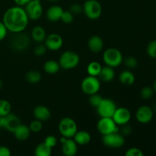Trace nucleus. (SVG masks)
Masks as SVG:
<instances>
[{"label": "nucleus", "instance_id": "obj_1", "mask_svg": "<svg viewBox=\"0 0 156 156\" xmlns=\"http://www.w3.org/2000/svg\"><path fill=\"white\" fill-rule=\"evenodd\" d=\"M28 17L25 10L21 6H14L8 9L3 15L2 22L8 30L12 33L24 31L28 24Z\"/></svg>", "mask_w": 156, "mask_h": 156}, {"label": "nucleus", "instance_id": "obj_2", "mask_svg": "<svg viewBox=\"0 0 156 156\" xmlns=\"http://www.w3.org/2000/svg\"><path fill=\"white\" fill-rule=\"evenodd\" d=\"M103 60L108 66L118 67L123 62V58L121 52L116 48H108L103 54Z\"/></svg>", "mask_w": 156, "mask_h": 156}, {"label": "nucleus", "instance_id": "obj_3", "mask_svg": "<svg viewBox=\"0 0 156 156\" xmlns=\"http://www.w3.org/2000/svg\"><path fill=\"white\" fill-rule=\"evenodd\" d=\"M79 61L80 59L77 53L71 50H68L61 54L59 59V64L60 68L64 69H72L79 65Z\"/></svg>", "mask_w": 156, "mask_h": 156}, {"label": "nucleus", "instance_id": "obj_4", "mask_svg": "<svg viewBox=\"0 0 156 156\" xmlns=\"http://www.w3.org/2000/svg\"><path fill=\"white\" fill-rule=\"evenodd\" d=\"M11 39V47L15 51H24L30 46V40L27 34L23 31L18 33H14Z\"/></svg>", "mask_w": 156, "mask_h": 156}, {"label": "nucleus", "instance_id": "obj_5", "mask_svg": "<svg viewBox=\"0 0 156 156\" xmlns=\"http://www.w3.org/2000/svg\"><path fill=\"white\" fill-rule=\"evenodd\" d=\"M59 130L62 136L72 138L78 131V126L73 118L64 117L59 123Z\"/></svg>", "mask_w": 156, "mask_h": 156}, {"label": "nucleus", "instance_id": "obj_6", "mask_svg": "<svg viewBox=\"0 0 156 156\" xmlns=\"http://www.w3.org/2000/svg\"><path fill=\"white\" fill-rule=\"evenodd\" d=\"M82 8L85 15L89 19H98L101 15V5L97 0H87L85 2Z\"/></svg>", "mask_w": 156, "mask_h": 156}, {"label": "nucleus", "instance_id": "obj_7", "mask_svg": "<svg viewBox=\"0 0 156 156\" xmlns=\"http://www.w3.org/2000/svg\"><path fill=\"white\" fill-rule=\"evenodd\" d=\"M81 88L85 94L88 95L95 94L101 88L100 79L97 76H89L85 77L81 83Z\"/></svg>", "mask_w": 156, "mask_h": 156}, {"label": "nucleus", "instance_id": "obj_8", "mask_svg": "<svg viewBox=\"0 0 156 156\" xmlns=\"http://www.w3.org/2000/svg\"><path fill=\"white\" fill-rule=\"evenodd\" d=\"M97 129L103 136L119 131L118 126L116 124L112 117H101L98 122Z\"/></svg>", "mask_w": 156, "mask_h": 156}, {"label": "nucleus", "instance_id": "obj_9", "mask_svg": "<svg viewBox=\"0 0 156 156\" xmlns=\"http://www.w3.org/2000/svg\"><path fill=\"white\" fill-rule=\"evenodd\" d=\"M96 109L101 117H112L117 109V105L111 99L103 98Z\"/></svg>", "mask_w": 156, "mask_h": 156}, {"label": "nucleus", "instance_id": "obj_10", "mask_svg": "<svg viewBox=\"0 0 156 156\" xmlns=\"http://www.w3.org/2000/svg\"><path fill=\"white\" fill-rule=\"evenodd\" d=\"M102 142L108 147L118 149L124 145L125 139L122 134L119 133L118 132H114L107 135H104Z\"/></svg>", "mask_w": 156, "mask_h": 156}, {"label": "nucleus", "instance_id": "obj_11", "mask_svg": "<svg viewBox=\"0 0 156 156\" xmlns=\"http://www.w3.org/2000/svg\"><path fill=\"white\" fill-rule=\"evenodd\" d=\"M26 14L29 19L38 20L41 18L43 14V7L41 0H30L25 5Z\"/></svg>", "mask_w": 156, "mask_h": 156}, {"label": "nucleus", "instance_id": "obj_12", "mask_svg": "<svg viewBox=\"0 0 156 156\" xmlns=\"http://www.w3.org/2000/svg\"><path fill=\"white\" fill-rule=\"evenodd\" d=\"M112 119L117 126H122L129 123L131 119V113L126 108H117Z\"/></svg>", "mask_w": 156, "mask_h": 156}, {"label": "nucleus", "instance_id": "obj_13", "mask_svg": "<svg viewBox=\"0 0 156 156\" xmlns=\"http://www.w3.org/2000/svg\"><path fill=\"white\" fill-rule=\"evenodd\" d=\"M153 115L152 108L147 105H143L140 107L136 112V118L137 121L143 124L149 123L153 118Z\"/></svg>", "mask_w": 156, "mask_h": 156}, {"label": "nucleus", "instance_id": "obj_14", "mask_svg": "<svg viewBox=\"0 0 156 156\" xmlns=\"http://www.w3.org/2000/svg\"><path fill=\"white\" fill-rule=\"evenodd\" d=\"M60 143H62V152L64 155L74 156L76 155L78 151V145L74 140L62 136L60 138Z\"/></svg>", "mask_w": 156, "mask_h": 156}, {"label": "nucleus", "instance_id": "obj_15", "mask_svg": "<svg viewBox=\"0 0 156 156\" xmlns=\"http://www.w3.org/2000/svg\"><path fill=\"white\" fill-rule=\"evenodd\" d=\"M44 44L47 47V50L56 51L62 47L63 41H62V37L58 34H50L46 37Z\"/></svg>", "mask_w": 156, "mask_h": 156}, {"label": "nucleus", "instance_id": "obj_16", "mask_svg": "<svg viewBox=\"0 0 156 156\" xmlns=\"http://www.w3.org/2000/svg\"><path fill=\"white\" fill-rule=\"evenodd\" d=\"M20 124H21V121H20L19 118L15 114L10 113L6 116H4L3 128L7 129L9 132L13 133Z\"/></svg>", "mask_w": 156, "mask_h": 156}, {"label": "nucleus", "instance_id": "obj_17", "mask_svg": "<svg viewBox=\"0 0 156 156\" xmlns=\"http://www.w3.org/2000/svg\"><path fill=\"white\" fill-rule=\"evenodd\" d=\"M88 47L92 53H100L104 47L103 40L101 37L98 36V35H94L88 40Z\"/></svg>", "mask_w": 156, "mask_h": 156}, {"label": "nucleus", "instance_id": "obj_18", "mask_svg": "<svg viewBox=\"0 0 156 156\" xmlns=\"http://www.w3.org/2000/svg\"><path fill=\"white\" fill-rule=\"evenodd\" d=\"M34 116L35 118L41 121H47L51 117V113L47 107L44 105H38L34 110Z\"/></svg>", "mask_w": 156, "mask_h": 156}, {"label": "nucleus", "instance_id": "obj_19", "mask_svg": "<svg viewBox=\"0 0 156 156\" xmlns=\"http://www.w3.org/2000/svg\"><path fill=\"white\" fill-rule=\"evenodd\" d=\"M63 11L62 8L59 5L50 6L47 12V18L52 22L59 21Z\"/></svg>", "mask_w": 156, "mask_h": 156}, {"label": "nucleus", "instance_id": "obj_20", "mask_svg": "<svg viewBox=\"0 0 156 156\" xmlns=\"http://www.w3.org/2000/svg\"><path fill=\"white\" fill-rule=\"evenodd\" d=\"M16 140L19 141H24L27 140L30 135V129L28 126L25 124H20L13 132Z\"/></svg>", "mask_w": 156, "mask_h": 156}, {"label": "nucleus", "instance_id": "obj_21", "mask_svg": "<svg viewBox=\"0 0 156 156\" xmlns=\"http://www.w3.org/2000/svg\"><path fill=\"white\" fill-rule=\"evenodd\" d=\"M114 76H115V72H114V68L108 66L102 67L98 75L99 79L104 82H111L114 79Z\"/></svg>", "mask_w": 156, "mask_h": 156}, {"label": "nucleus", "instance_id": "obj_22", "mask_svg": "<svg viewBox=\"0 0 156 156\" xmlns=\"http://www.w3.org/2000/svg\"><path fill=\"white\" fill-rule=\"evenodd\" d=\"M73 137H74L75 142L79 146H85L88 144L91 140V134L85 130L77 131Z\"/></svg>", "mask_w": 156, "mask_h": 156}, {"label": "nucleus", "instance_id": "obj_23", "mask_svg": "<svg viewBox=\"0 0 156 156\" xmlns=\"http://www.w3.org/2000/svg\"><path fill=\"white\" fill-rule=\"evenodd\" d=\"M31 37L33 41L38 44L44 42L47 37V34L44 27L41 26H35L31 30Z\"/></svg>", "mask_w": 156, "mask_h": 156}, {"label": "nucleus", "instance_id": "obj_24", "mask_svg": "<svg viewBox=\"0 0 156 156\" xmlns=\"http://www.w3.org/2000/svg\"><path fill=\"white\" fill-rule=\"evenodd\" d=\"M119 80L123 85H131L135 82V76L129 70H123L119 76Z\"/></svg>", "mask_w": 156, "mask_h": 156}, {"label": "nucleus", "instance_id": "obj_25", "mask_svg": "<svg viewBox=\"0 0 156 156\" xmlns=\"http://www.w3.org/2000/svg\"><path fill=\"white\" fill-rule=\"evenodd\" d=\"M52 154V148L47 146L44 142L37 145L34 150L36 156H50Z\"/></svg>", "mask_w": 156, "mask_h": 156}, {"label": "nucleus", "instance_id": "obj_26", "mask_svg": "<svg viewBox=\"0 0 156 156\" xmlns=\"http://www.w3.org/2000/svg\"><path fill=\"white\" fill-rule=\"evenodd\" d=\"M60 66L59 62L55 60H48L44 63V69L48 74H56L59 71Z\"/></svg>", "mask_w": 156, "mask_h": 156}, {"label": "nucleus", "instance_id": "obj_27", "mask_svg": "<svg viewBox=\"0 0 156 156\" xmlns=\"http://www.w3.org/2000/svg\"><path fill=\"white\" fill-rule=\"evenodd\" d=\"M41 73L37 70H30V71L27 72V74L25 76L26 81L30 84H37L41 80Z\"/></svg>", "mask_w": 156, "mask_h": 156}, {"label": "nucleus", "instance_id": "obj_28", "mask_svg": "<svg viewBox=\"0 0 156 156\" xmlns=\"http://www.w3.org/2000/svg\"><path fill=\"white\" fill-rule=\"evenodd\" d=\"M101 68V65L99 62L94 61V62H90L88 65V66H87V73L89 76H98Z\"/></svg>", "mask_w": 156, "mask_h": 156}, {"label": "nucleus", "instance_id": "obj_29", "mask_svg": "<svg viewBox=\"0 0 156 156\" xmlns=\"http://www.w3.org/2000/svg\"><path fill=\"white\" fill-rule=\"evenodd\" d=\"M12 106L9 101L5 99L0 100V116H6L10 114Z\"/></svg>", "mask_w": 156, "mask_h": 156}, {"label": "nucleus", "instance_id": "obj_30", "mask_svg": "<svg viewBox=\"0 0 156 156\" xmlns=\"http://www.w3.org/2000/svg\"><path fill=\"white\" fill-rule=\"evenodd\" d=\"M146 52L149 56L156 59V40L150 41L146 47Z\"/></svg>", "mask_w": 156, "mask_h": 156}, {"label": "nucleus", "instance_id": "obj_31", "mask_svg": "<svg viewBox=\"0 0 156 156\" xmlns=\"http://www.w3.org/2000/svg\"><path fill=\"white\" fill-rule=\"evenodd\" d=\"M154 94V90L153 88H151V87L146 86L143 87L141 89L140 91V95L145 100H148V99H150L151 98H152Z\"/></svg>", "mask_w": 156, "mask_h": 156}, {"label": "nucleus", "instance_id": "obj_32", "mask_svg": "<svg viewBox=\"0 0 156 156\" xmlns=\"http://www.w3.org/2000/svg\"><path fill=\"white\" fill-rule=\"evenodd\" d=\"M103 98L98 94V93H95V94H93L90 95L89 98V103L90 105H91L94 108H97V107L100 105V103L101 102Z\"/></svg>", "mask_w": 156, "mask_h": 156}, {"label": "nucleus", "instance_id": "obj_33", "mask_svg": "<svg viewBox=\"0 0 156 156\" xmlns=\"http://www.w3.org/2000/svg\"><path fill=\"white\" fill-rule=\"evenodd\" d=\"M29 128L30 129V132L33 133H39L41 132V130L43 128V124L42 121L38 120H34L30 123L29 125Z\"/></svg>", "mask_w": 156, "mask_h": 156}, {"label": "nucleus", "instance_id": "obj_34", "mask_svg": "<svg viewBox=\"0 0 156 156\" xmlns=\"http://www.w3.org/2000/svg\"><path fill=\"white\" fill-rule=\"evenodd\" d=\"M74 16L70 11H63L60 20L65 24H70L73 21Z\"/></svg>", "mask_w": 156, "mask_h": 156}, {"label": "nucleus", "instance_id": "obj_35", "mask_svg": "<svg viewBox=\"0 0 156 156\" xmlns=\"http://www.w3.org/2000/svg\"><path fill=\"white\" fill-rule=\"evenodd\" d=\"M124 64L128 68L134 69L138 65V61H137L136 58L133 57V56H129V57L125 59Z\"/></svg>", "mask_w": 156, "mask_h": 156}, {"label": "nucleus", "instance_id": "obj_36", "mask_svg": "<svg viewBox=\"0 0 156 156\" xmlns=\"http://www.w3.org/2000/svg\"><path fill=\"white\" fill-rule=\"evenodd\" d=\"M126 156H143V152H142L141 149H138V148H130L128 149L125 153Z\"/></svg>", "mask_w": 156, "mask_h": 156}, {"label": "nucleus", "instance_id": "obj_37", "mask_svg": "<svg viewBox=\"0 0 156 156\" xmlns=\"http://www.w3.org/2000/svg\"><path fill=\"white\" fill-rule=\"evenodd\" d=\"M47 47L45 46V44H39L38 46H37L36 47L34 48V54L37 56H44V54L47 52Z\"/></svg>", "mask_w": 156, "mask_h": 156}, {"label": "nucleus", "instance_id": "obj_38", "mask_svg": "<svg viewBox=\"0 0 156 156\" xmlns=\"http://www.w3.org/2000/svg\"><path fill=\"white\" fill-rule=\"evenodd\" d=\"M44 143L49 146L50 147L53 148L56 146L57 144V139L56 138V136L53 135H50V136H47V137L45 138L44 140Z\"/></svg>", "mask_w": 156, "mask_h": 156}, {"label": "nucleus", "instance_id": "obj_39", "mask_svg": "<svg viewBox=\"0 0 156 156\" xmlns=\"http://www.w3.org/2000/svg\"><path fill=\"white\" fill-rule=\"evenodd\" d=\"M69 11L73 14V15H78V14H80L81 12L83 11V8L82 5H80L79 4L77 3H75V4L72 5L69 8Z\"/></svg>", "mask_w": 156, "mask_h": 156}, {"label": "nucleus", "instance_id": "obj_40", "mask_svg": "<svg viewBox=\"0 0 156 156\" xmlns=\"http://www.w3.org/2000/svg\"><path fill=\"white\" fill-rule=\"evenodd\" d=\"M7 32L8 30L6 28L5 25L4 24V23L2 21H0V41L5 39V37L7 35Z\"/></svg>", "mask_w": 156, "mask_h": 156}, {"label": "nucleus", "instance_id": "obj_41", "mask_svg": "<svg viewBox=\"0 0 156 156\" xmlns=\"http://www.w3.org/2000/svg\"><path fill=\"white\" fill-rule=\"evenodd\" d=\"M122 126H123L121 128L122 135H129L131 133V132H132V127H131L130 125H129L128 123H126V124L122 125Z\"/></svg>", "mask_w": 156, "mask_h": 156}, {"label": "nucleus", "instance_id": "obj_42", "mask_svg": "<svg viewBox=\"0 0 156 156\" xmlns=\"http://www.w3.org/2000/svg\"><path fill=\"white\" fill-rule=\"evenodd\" d=\"M11 151L6 146H0V156H10Z\"/></svg>", "mask_w": 156, "mask_h": 156}, {"label": "nucleus", "instance_id": "obj_43", "mask_svg": "<svg viewBox=\"0 0 156 156\" xmlns=\"http://www.w3.org/2000/svg\"><path fill=\"white\" fill-rule=\"evenodd\" d=\"M30 1V0H14L15 4H16L18 6H21V7H22V6H25Z\"/></svg>", "mask_w": 156, "mask_h": 156}, {"label": "nucleus", "instance_id": "obj_44", "mask_svg": "<svg viewBox=\"0 0 156 156\" xmlns=\"http://www.w3.org/2000/svg\"><path fill=\"white\" fill-rule=\"evenodd\" d=\"M4 123V116H0V128H3Z\"/></svg>", "mask_w": 156, "mask_h": 156}, {"label": "nucleus", "instance_id": "obj_45", "mask_svg": "<svg viewBox=\"0 0 156 156\" xmlns=\"http://www.w3.org/2000/svg\"><path fill=\"white\" fill-rule=\"evenodd\" d=\"M153 90H154V91H155L156 92V80L155 81V82H154V84H153Z\"/></svg>", "mask_w": 156, "mask_h": 156}, {"label": "nucleus", "instance_id": "obj_46", "mask_svg": "<svg viewBox=\"0 0 156 156\" xmlns=\"http://www.w3.org/2000/svg\"><path fill=\"white\" fill-rule=\"evenodd\" d=\"M2 81L0 79V90L2 89Z\"/></svg>", "mask_w": 156, "mask_h": 156}, {"label": "nucleus", "instance_id": "obj_47", "mask_svg": "<svg viewBox=\"0 0 156 156\" xmlns=\"http://www.w3.org/2000/svg\"><path fill=\"white\" fill-rule=\"evenodd\" d=\"M155 110V111H156V103L154 104L153 105V108H152V110Z\"/></svg>", "mask_w": 156, "mask_h": 156}, {"label": "nucleus", "instance_id": "obj_48", "mask_svg": "<svg viewBox=\"0 0 156 156\" xmlns=\"http://www.w3.org/2000/svg\"><path fill=\"white\" fill-rule=\"evenodd\" d=\"M46 1H49V2H56L58 0H46Z\"/></svg>", "mask_w": 156, "mask_h": 156}]
</instances>
